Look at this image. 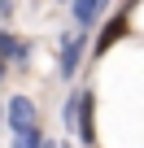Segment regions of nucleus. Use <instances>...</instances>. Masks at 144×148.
<instances>
[{
    "mask_svg": "<svg viewBox=\"0 0 144 148\" xmlns=\"http://www.w3.org/2000/svg\"><path fill=\"white\" fill-rule=\"evenodd\" d=\"M83 44H88V31H65L61 35V57H57V74H61V79H74V74H79Z\"/></svg>",
    "mask_w": 144,
    "mask_h": 148,
    "instance_id": "nucleus-1",
    "label": "nucleus"
},
{
    "mask_svg": "<svg viewBox=\"0 0 144 148\" xmlns=\"http://www.w3.org/2000/svg\"><path fill=\"white\" fill-rule=\"evenodd\" d=\"M74 135H79L88 148H96V96H92V87H79V118H74Z\"/></svg>",
    "mask_w": 144,
    "mask_h": 148,
    "instance_id": "nucleus-2",
    "label": "nucleus"
},
{
    "mask_svg": "<svg viewBox=\"0 0 144 148\" xmlns=\"http://www.w3.org/2000/svg\"><path fill=\"white\" fill-rule=\"evenodd\" d=\"M127 31H131V18H127V13H114V18H109V22L101 26V35H96L92 52H96V57H105V52H109V48H114V44H118V39L127 35Z\"/></svg>",
    "mask_w": 144,
    "mask_h": 148,
    "instance_id": "nucleus-3",
    "label": "nucleus"
},
{
    "mask_svg": "<svg viewBox=\"0 0 144 148\" xmlns=\"http://www.w3.org/2000/svg\"><path fill=\"white\" fill-rule=\"evenodd\" d=\"M105 9H109V0H74V5H70V13H74V26H79V31L101 26Z\"/></svg>",
    "mask_w": 144,
    "mask_h": 148,
    "instance_id": "nucleus-4",
    "label": "nucleus"
},
{
    "mask_svg": "<svg viewBox=\"0 0 144 148\" xmlns=\"http://www.w3.org/2000/svg\"><path fill=\"white\" fill-rule=\"evenodd\" d=\"M5 118H9V131L18 135V131L35 126V105H31L26 96H9V109H5Z\"/></svg>",
    "mask_w": 144,
    "mask_h": 148,
    "instance_id": "nucleus-5",
    "label": "nucleus"
},
{
    "mask_svg": "<svg viewBox=\"0 0 144 148\" xmlns=\"http://www.w3.org/2000/svg\"><path fill=\"white\" fill-rule=\"evenodd\" d=\"M0 52L9 57V65H13V70H26V61H31V44H26V39H18L13 31H0Z\"/></svg>",
    "mask_w": 144,
    "mask_h": 148,
    "instance_id": "nucleus-6",
    "label": "nucleus"
},
{
    "mask_svg": "<svg viewBox=\"0 0 144 148\" xmlns=\"http://www.w3.org/2000/svg\"><path fill=\"white\" fill-rule=\"evenodd\" d=\"M44 144H48V139H44V131H39V122L13 135V148H44Z\"/></svg>",
    "mask_w": 144,
    "mask_h": 148,
    "instance_id": "nucleus-7",
    "label": "nucleus"
},
{
    "mask_svg": "<svg viewBox=\"0 0 144 148\" xmlns=\"http://www.w3.org/2000/svg\"><path fill=\"white\" fill-rule=\"evenodd\" d=\"M74 118H79V92L65 100V109H61V122H65V131H74Z\"/></svg>",
    "mask_w": 144,
    "mask_h": 148,
    "instance_id": "nucleus-8",
    "label": "nucleus"
},
{
    "mask_svg": "<svg viewBox=\"0 0 144 148\" xmlns=\"http://www.w3.org/2000/svg\"><path fill=\"white\" fill-rule=\"evenodd\" d=\"M13 13V0H0V18H9Z\"/></svg>",
    "mask_w": 144,
    "mask_h": 148,
    "instance_id": "nucleus-9",
    "label": "nucleus"
},
{
    "mask_svg": "<svg viewBox=\"0 0 144 148\" xmlns=\"http://www.w3.org/2000/svg\"><path fill=\"white\" fill-rule=\"evenodd\" d=\"M5 70H9V57H5V52H0V79H5Z\"/></svg>",
    "mask_w": 144,
    "mask_h": 148,
    "instance_id": "nucleus-10",
    "label": "nucleus"
},
{
    "mask_svg": "<svg viewBox=\"0 0 144 148\" xmlns=\"http://www.w3.org/2000/svg\"><path fill=\"white\" fill-rule=\"evenodd\" d=\"M44 148H61V144H52V139H48V144H44Z\"/></svg>",
    "mask_w": 144,
    "mask_h": 148,
    "instance_id": "nucleus-11",
    "label": "nucleus"
},
{
    "mask_svg": "<svg viewBox=\"0 0 144 148\" xmlns=\"http://www.w3.org/2000/svg\"><path fill=\"white\" fill-rule=\"evenodd\" d=\"M0 126H5V109H0Z\"/></svg>",
    "mask_w": 144,
    "mask_h": 148,
    "instance_id": "nucleus-12",
    "label": "nucleus"
},
{
    "mask_svg": "<svg viewBox=\"0 0 144 148\" xmlns=\"http://www.w3.org/2000/svg\"><path fill=\"white\" fill-rule=\"evenodd\" d=\"M61 5H74V0H61Z\"/></svg>",
    "mask_w": 144,
    "mask_h": 148,
    "instance_id": "nucleus-13",
    "label": "nucleus"
},
{
    "mask_svg": "<svg viewBox=\"0 0 144 148\" xmlns=\"http://www.w3.org/2000/svg\"><path fill=\"white\" fill-rule=\"evenodd\" d=\"M61 148H70V144H61Z\"/></svg>",
    "mask_w": 144,
    "mask_h": 148,
    "instance_id": "nucleus-14",
    "label": "nucleus"
}]
</instances>
